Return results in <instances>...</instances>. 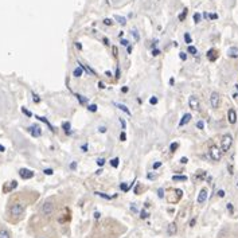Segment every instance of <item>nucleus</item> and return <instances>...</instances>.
<instances>
[{"instance_id":"obj_60","label":"nucleus","mask_w":238,"mask_h":238,"mask_svg":"<svg viewBox=\"0 0 238 238\" xmlns=\"http://www.w3.org/2000/svg\"><path fill=\"white\" fill-rule=\"evenodd\" d=\"M120 121H121V125H123V128H124V129H125V121H124V120H123V119H121V120H120Z\"/></svg>"},{"instance_id":"obj_51","label":"nucleus","mask_w":238,"mask_h":238,"mask_svg":"<svg viewBox=\"0 0 238 238\" xmlns=\"http://www.w3.org/2000/svg\"><path fill=\"white\" fill-rule=\"evenodd\" d=\"M180 163H182V164H186V163H187V157H182V159H180Z\"/></svg>"},{"instance_id":"obj_17","label":"nucleus","mask_w":238,"mask_h":238,"mask_svg":"<svg viewBox=\"0 0 238 238\" xmlns=\"http://www.w3.org/2000/svg\"><path fill=\"white\" fill-rule=\"evenodd\" d=\"M78 65H79V66L82 67V69H83V70H86V71L89 73V74H94V71H93V70H92V69L89 67V66H86V65H82L81 62H78Z\"/></svg>"},{"instance_id":"obj_11","label":"nucleus","mask_w":238,"mask_h":238,"mask_svg":"<svg viewBox=\"0 0 238 238\" xmlns=\"http://www.w3.org/2000/svg\"><path fill=\"white\" fill-rule=\"evenodd\" d=\"M167 233L169 234V236H175V234L177 233V226H176V223H169L168 225V229H167Z\"/></svg>"},{"instance_id":"obj_20","label":"nucleus","mask_w":238,"mask_h":238,"mask_svg":"<svg viewBox=\"0 0 238 238\" xmlns=\"http://www.w3.org/2000/svg\"><path fill=\"white\" fill-rule=\"evenodd\" d=\"M0 238H10V233L7 230H0Z\"/></svg>"},{"instance_id":"obj_40","label":"nucleus","mask_w":238,"mask_h":238,"mask_svg":"<svg viewBox=\"0 0 238 238\" xmlns=\"http://www.w3.org/2000/svg\"><path fill=\"white\" fill-rule=\"evenodd\" d=\"M149 102H151L152 105H156V104H157V97H152V98H151V101H149Z\"/></svg>"},{"instance_id":"obj_29","label":"nucleus","mask_w":238,"mask_h":238,"mask_svg":"<svg viewBox=\"0 0 238 238\" xmlns=\"http://www.w3.org/2000/svg\"><path fill=\"white\" fill-rule=\"evenodd\" d=\"M120 188L123 190V191H128V190H129V186L125 184V183H121V184H120Z\"/></svg>"},{"instance_id":"obj_3","label":"nucleus","mask_w":238,"mask_h":238,"mask_svg":"<svg viewBox=\"0 0 238 238\" xmlns=\"http://www.w3.org/2000/svg\"><path fill=\"white\" fill-rule=\"evenodd\" d=\"M210 157H211L213 160H221V157H222V151L218 147H215V145H213L211 148H210Z\"/></svg>"},{"instance_id":"obj_26","label":"nucleus","mask_w":238,"mask_h":238,"mask_svg":"<svg viewBox=\"0 0 238 238\" xmlns=\"http://www.w3.org/2000/svg\"><path fill=\"white\" fill-rule=\"evenodd\" d=\"M186 16H187V8H186V10L183 11V14L179 15V20H180V22H183V20L186 19Z\"/></svg>"},{"instance_id":"obj_55","label":"nucleus","mask_w":238,"mask_h":238,"mask_svg":"<svg viewBox=\"0 0 238 238\" xmlns=\"http://www.w3.org/2000/svg\"><path fill=\"white\" fill-rule=\"evenodd\" d=\"M227 210H230V211L233 213V206H231V203H227Z\"/></svg>"},{"instance_id":"obj_10","label":"nucleus","mask_w":238,"mask_h":238,"mask_svg":"<svg viewBox=\"0 0 238 238\" xmlns=\"http://www.w3.org/2000/svg\"><path fill=\"white\" fill-rule=\"evenodd\" d=\"M206 199H207V190L206 188H202L199 195H198V203H204Z\"/></svg>"},{"instance_id":"obj_6","label":"nucleus","mask_w":238,"mask_h":238,"mask_svg":"<svg viewBox=\"0 0 238 238\" xmlns=\"http://www.w3.org/2000/svg\"><path fill=\"white\" fill-rule=\"evenodd\" d=\"M188 105H190V108L194 109V110H199V106H200V104H199V100H198V97L195 96H191L188 98Z\"/></svg>"},{"instance_id":"obj_14","label":"nucleus","mask_w":238,"mask_h":238,"mask_svg":"<svg viewBox=\"0 0 238 238\" xmlns=\"http://www.w3.org/2000/svg\"><path fill=\"white\" fill-rule=\"evenodd\" d=\"M115 105H116V108H119V109H120V110H123L124 113H127L128 116H131V110H129V109H128L127 106H125V105H123V104H119V102H116Z\"/></svg>"},{"instance_id":"obj_33","label":"nucleus","mask_w":238,"mask_h":238,"mask_svg":"<svg viewBox=\"0 0 238 238\" xmlns=\"http://www.w3.org/2000/svg\"><path fill=\"white\" fill-rule=\"evenodd\" d=\"M157 196H159V198H163V196H164V190H163V188H159V190H157Z\"/></svg>"},{"instance_id":"obj_62","label":"nucleus","mask_w":238,"mask_h":238,"mask_svg":"<svg viewBox=\"0 0 238 238\" xmlns=\"http://www.w3.org/2000/svg\"><path fill=\"white\" fill-rule=\"evenodd\" d=\"M4 151H6V149H4V147H3L2 144H0V152H4Z\"/></svg>"},{"instance_id":"obj_54","label":"nucleus","mask_w":238,"mask_h":238,"mask_svg":"<svg viewBox=\"0 0 238 238\" xmlns=\"http://www.w3.org/2000/svg\"><path fill=\"white\" fill-rule=\"evenodd\" d=\"M75 46H77V48H78V50H81V48H82V46H81L79 42H75Z\"/></svg>"},{"instance_id":"obj_18","label":"nucleus","mask_w":238,"mask_h":238,"mask_svg":"<svg viewBox=\"0 0 238 238\" xmlns=\"http://www.w3.org/2000/svg\"><path fill=\"white\" fill-rule=\"evenodd\" d=\"M82 73H83V69L82 67H77L75 69V70H74V77H81V75H82Z\"/></svg>"},{"instance_id":"obj_8","label":"nucleus","mask_w":238,"mask_h":238,"mask_svg":"<svg viewBox=\"0 0 238 238\" xmlns=\"http://www.w3.org/2000/svg\"><path fill=\"white\" fill-rule=\"evenodd\" d=\"M28 132H30L34 137H39L40 135H42V129H40L38 125H31V127L28 128Z\"/></svg>"},{"instance_id":"obj_23","label":"nucleus","mask_w":238,"mask_h":238,"mask_svg":"<svg viewBox=\"0 0 238 238\" xmlns=\"http://www.w3.org/2000/svg\"><path fill=\"white\" fill-rule=\"evenodd\" d=\"M184 40H186V43H187L188 46H190V43L192 42V39H191V36H190L188 32H186V34H184Z\"/></svg>"},{"instance_id":"obj_16","label":"nucleus","mask_w":238,"mask_h":238,"mask_svg":"<svg viewBox=\"0 0 238 238\" xmlns=\"http://www.w3.org/2000/svg\"><path fill=\"white\" fill-rule=\"evenodd\" d=\"M115 19H116V22H119V23L121 24V26H124V24H125V23H127V19H125V18H124V16H120V15H116V16H115Z\"/></svg>"},{"instance_id":"obj_49","label":"nucleus","mask_w":238,"mask_h":238,"mask_svg":"<svg viewBox=\"0 0 238 238\" xmlns=\"http://www.w3.org/2000/svg\"><path fill=\"white\" fill-rule=\"evenodd\" d=\"M102 42H104V44H105V46H109V44H110V43H109V39H108V38H104V40H102Z\"/></svg>"},{"instance_id":"obj_39","label":"nucleus","mask_w":238,"mask_h":238,"mask_svg":"<svg viewBox=\"0 0 238 238\" xmlns=\"http://www.w3.org/2000/svg\"><path fill=\"white\" fill-rule=\"evenodd\" d=\"M77 97H78V100H79L82 104H86V102H88V98H82V97L78 96V94H77Z\"/></svg>"},{"instance_id":"obj_25","label":"nucleus","mask_w":238,"mask_h":238,"mask_svg":"<svg viewBox=\"0 0 238 238\" xmlns=\"http://www.w3.org/2000/svg\"><path fill=\"white\" fill-rule=\"evenodd\" d=\"M110 165H112V167H115V168L119 167V159H117V157L112 159V160H110Z\"/></svg>"},{"instance_id":"obj_34","label":"nucleus","mask_w":238,"mask_h":238,"mask_svg":"<svg viewBox=\"0 0 238 238\" xmlns=\"http://www.w3.org/2000/svg\"><path fill=\"white\" fill-rule=\"evenodd\" d=\"M88 109H89L90 112H97V105H89Z\"/></svg>"},{"instance_id":"obj_12","label":"nucleus","mask_w":238,"mask_h":238,"mask_svg":"<svg viewBox=\"0 0 238 238\" xmlns=\"http://www.w3.org/2000/svg\"><path fill=\"white\" fill-rule=\"evenodd\" d=\"M191 119H192L191 115H190V113H186V115L182 117V120H180V123H179V127H184L186 124L190 123V120H191Z\"/></svg>"},{"instance_id":"obj_48","label":"nucleus","mask_w":238,"mask_h":238,"mask_svg":"<svg viewBox=\"0 0 238 238\" xmlns=\"http://www.w3.org/2000/svg\"><path fill=\"white\" fill-rule=\"evenodd\" d=\"M218 195H219L221 198H223L225 196V191H223V190H219V191H218Z\"/></svg>"},{"instance_id":"obj_52","label":"nucleus","mask_w":238,"mask_h":238,"mask_svg":"<svg viewBox=\"0 0 238 238\" xmlns=\"http://www.w3.org/2000/svg\"><path fill=\"white\" fill-rule=\"evenodd\" d=\"M159 54H160V50H153V51H152V55H155V56L159 55Z\"/></svg>"},{"instance_id":"obj_5","label":"nucleus","mask_w":238,"mask_h":238,"mask_svg":"<svg viewBox=\"0 0 238 238\" xmlns=\"http://www.w3.org/2000/svg\"><path fill=\"white\" fill-rule=\"evenodd\" d=\"M219 102H221V97L217 92H213L211 96H210V104H211L213 108H218L219 106Z\"/></svg>"},{"instance_id":"obj_42","label":"nucleus","mask_w":238,"mask_h":238,"mask_svg":"<svg viewBox=\"0 0 238 238\" xmlns=\"http://www.w3.org/2000/svg\"><path fill=\"white\" fill-rule=\"evenodd\" d=\"M46 175H52V169H50V168H47V169H44L43 171Z\"/></svg>"},{"instance_id":"obj_1","label":"nucleus","mask_w":238,"mask_h":238,"mask_svg":"<svg viewBox=\"0 0 238 238\" xmlns=\"http://www.w3.org/2000/svg\"><path fill=\"white\" fill-rule=\"evenodd\" d=\"M24 203H22V202H18V203H15V204H12L11 206V209H10V213H11V215H14V217H19V215H22V214L24 213Z\"/></svg>"},{"instance_id":"obj_19","label":"nucleus","mask_w":238,"mask_h":238,"mask_svg":"<svg viewBox=\"0 0 238 238\" xmlns=\"http://www.w3.org/2000/svg\"><path fill=\"white\" fill-rule=\"evenodd\" d=\"M16 186H18V182H16V180H12V182H11V184H10V187H6L4 190H6V191H10V190H14Z\"/></svg>"},{"instance_id":"obj_45","label":"nucleus","mask_w":238,"mask_h":238,"mask_svg":"<svg viewBox=\"0 0 238 238\" xmlns=\"http://www.w3.org/2000/svg\"><path fill=\"white\" fill-rule=\"evenodd\" d=\"M160 165H161V163H160V161H156V163H153V168H159L160 167Z\"/></svg>"},{"instance_id":"obj_32","label":"nucleus","mask_w":238,"mask_h":238,"mask_svg":"<svg viewBox=\"0 0 238 238\" xmlns=\"http://www.w3.org/2000/svg\"><path fill=\"white\" fill-rule=\"evenodd\" d=\"M36 119H39L40 121H43V123H46V124L48 125V127H50V129H52V127H51V125H50V123H48V121H47L46 119H44V117H36Z\"/></svg>"},{"instance_id":"obj_56","label":"nucleus","mask_w":238,"mask_h":238,"mask_svg":"<svg viewBox=\"0 0 238 238\" xmlns=\"http://www.w3.org/2000/svg\"><path fill=\"white\" fill-rule=\"evenodd\" d=\"M81 149H82L83 152H86V149H88V145H86V144H85V145H82V147H81Z\"/></svg>"},{"instance_id":"obj_41","label":"nucleus","mask_w":238,"mask_h":238,"mask_svg":"<svg viewBox=\"0 0 238 238\" xmlns=\"http://www.w3.org/2000/svg\"><path fill=\"white\" fill-rule=\"evenodd\" d=\"M141 218H143V219H145V218L148 217V214H147V211H145V210H143V211H141V215H140Z\"/></svg>"},{"instance_id":"obj_4","label":"nucleus","mask_w":238,"mask_h":238,"mask_svg":"<svg viewBox=\"0 0 238 238\" xmlns=\"http://www.w3.org/2000/svg\"><path fill=\"white\" fill-rule=\"evenodd\" d=\"M52 211H54V204L48 200L44 202L42 206V214H44V215H51Z\"/></svg>"},{"instance_id":"obj_22","label":"nucleus","mask_w":238,"mask_h":238,"mask_svg":"<svg viewBox=\"0 0 238 238\" xmlns=\"http://www.w3.org/2000/svg\"><path fill=\"white\" fill-rule=\"evenodd\" d=\"M188 52H190V54H192V55H196V52H198L196 47H194V46L190 44V46H188Z\"/></svg>"},{"instance_id":"obj_47","label":"nucleus","mask_w":238,"mask_h":238,"mask_svg":"<svg viewBox=\"0 0 238 238\" xmlns=\"http://www.w3.org/2000/svg\"><path fill=\"white\" fill-rule=\"evenodd\" d=\"M98 131H100L101 133H105V132H106V127H100Z\"/></svg>"},{"instance_id":"obj_28","label":"nucleus","mask_w":238,"mask_h":238,"mask_svg":"<svg viewBox=\"0 0 238 238\" xmlns=\"http://www.w3.org/2000/svg\"><path fill=\"white\" fill-rule=\"evenodd\" d=\"M96 195H98V196H102V198H105V199H112V196H108V195H105V194H102V192H94Z\"/></svg>"},{"instance_id":"obj_2","label":"nucleus","mask_w":238,"mask_h":238,"mask_svg":"<svg viewBox=\"0 0 238 238\" xmlns=\"http://www.w3.org/2000/svg\"><path fill=\"white\" fill-rule=\"evenodd\" d=\"M231 144H233L231 135H229V133L223 135V137H222V152H227L230 147H231Z\"/></svg>"},{"instance_id":"obj_58","label":"nucleus","mask_w":238,"mask_h":238,"mask_svg":"<svg viewBox=\"0 0 238 238\" xmlns=\"http://www.w3.org/2000/svg\"><path fill=\"white\" fill-rule=\"evenodd\" d=\"M113 55H115V56L117 55V47H116V46L113 47Z\"/></svg>"},{"instance_id":"obj_37","label":"nucleus","mask_w":238,"mask_h":238,"mask_svg":"<svg viewBox=\"0 0 238 238\" xmlns=\"http://www.w3.org/2000/svg\"><path fill=\"white\" fill-rule=\"evenodd\" d=\"M196 127L199 128V129H203V127H204V123H203V121H198V123H196Z\"/></svg>"},{"instance_id":"obj_53","label":"nucleus","mask_w":238,"mask_h":238,"mask_svg":"<svg viewBox=\"0 0 238 238\" xmlns=\"http://www.w3.org/2000/svg\"><path fill=\"white\" fill-rule=\"evenodd\" d=\"M70 168H71V169H75V168H77V163H74V161H73V163L70 164Z\"/></svg>"},{"instance_id":"obj_31","label":"nucleus","mask_w":238,"mask_h":238,"mask_svg":"<svg viewBox=\"0 0 238 238\" xmlns=\"http://www.w3.org/2000/svg\"><path fill=\"white\" fill-rule=\"evenodd\" d=\"M22 112H23V113H24V115H26V116H28V117H31V116H32V113H31L30 110H27L26 108H22Z\"/></svg>"},{"instance_id":"obj_24","label":"nucleus","mask_w":238,"mask_h":238,"mask_svg":"<svg viewBox=\"0 0 238 238\" xmlns=\"http://www.w3.org/2000/svg\"><path fill=\"white\" fill-rule=\"evenodd\" d=\"M131 34H132V36H133V39H135L136 42H137V40L140 39V35H139V32H137L136 30H132V32H131Z\"/></svg>"},{"instance_id":"obj_30","label":"nucleus","mask_w":238,"mask_h":238,"mask_svg":"<svg viewBox=\"0 0 238 238\" xmlns=\"http://www.w3.org/2000/svg\"><path fill=\"white\" fill-rule=\"evenodd\" d=\"M194 20H195V23H199V20H200V14L199 12H196V14L194 15Z\"/></svg>"},{"instance_id":"obj_36","label":"nucleus","mask_w":238,"mask_h":238,"mask_svg":"<svg viewBox=\"0 0 238 238\" xmlns=\"http://www.w3.org/2000/svg\"><path fill=\"white\" fill-rule=\"evenodd\" d=\"M169 149H171L172 152H173V151H176V149H177V143H172V144H171V147H169Z\"/></svg>"},{"instance_id":"obj_13","label":"nucleus","mask_w":238,"mask_h":238,"mask_svg":"<svg viewBox=\"0 0 238 238\" xmlns=\"http://www.w3.org/2000/svg\"><path fill=\"white\" fill-rule=\"evenodd\" d=\"M227 54L230 58H238V47H230Z\"/></svg>"},{"instance_id":"obj_9","label":"nucleus","mask_w":238,"mask_h":238,"mask_svg":"<svg viewBox=\"0 0 238 238\" xmlns=\"http://www.w3.org/2000/svg\"><path fill=\"white\" fill-rule=\"evenodd\" d=\"M227 120H229V123L230 124H236V121H237V113L234 109H229V112H227Z\"/></svg>"},{"instance_id":"obj_21","label":"nucleus","mask_w":238,"mask_h":238,"mask_svg":"<svg viewBox=\"0 0 238 238\" xmlns=\"http://www.w3.org/2000/svg\"><path fill=\"white\" fill-rule=\"evenodd\" d=\"M172 179L175 180V182H176V180H183V182H186V180H187V176H184V175H180V176H179V175H175V176L172 177Z\"/></svg>"},{"instance_id":"obj_35","label":"nucleus","mask_w":238,"mask_h":238,"mask_svg":"<svg viewBox=\"0 0 238 238\" xmlns=\"http://www.w3.org/2000/svg\"><path fill=\"white\" fill-rule=\"evenodd\" d=\"M112 19H109V18H106V19H104V24H106V26H112Z\"/></svg>"},{"instance_id":"obj_38","label":"nucleus","mask_w":238,"mask_h":238,"mask_svg":"<svg viewBox=\"0 0 238 238\" xmlns=\"http://www.w3.org/2000/svg\"><path fill=\"white\" fill-rule=\"evenodd\" d=\"M97 164H98L100 167H102V165L105 164V159H98V160H97Z\"/></svg>"},{"instance_id":"obj_63","label":"nucleus","mask_w":238,"mask_h":238,"mask_svg":"<svg viewBox=\"0 0 238 238\" xmlns=\"http://www.w3.org/2000/svg\"><path fill=\"white\" fill-rule=\"evenodd\" d=\"M94 217H96V218H100V213H94Z\"/></svg>"},{"instance_id":"obj_7","label":"nucleus","mask_w":238,"mask_h":238,"mask_svg":"<svg viewBox=\"0 0 238 238\" xmlns=\"http://www.w3.org/2000/svg\"><path fill=\"white\" fill-rule=\"evenodd\" d=\"M19 175H20V177H23V179H31V177L34 176V172H32L31 169L22 168V169H19Z\"/></svg>"},{"instance_id":"obj_46","label":"nucleus","mask_w":238,"mask_h":238,"mask_svg":"<svg viewBox=\"0 0 238 238\" xmlns=\"http://www.w3.org/2000/svg\"><path fill=\"white\" fill-rule=\"evenodd\" d=\"M120 139H121V141H125V139H127V136H125V132H123L120 135Z\"/></svg>"},{"instance_id":"obj_27","label":"nucleus","mask_w":238,"mask_h":238,"mask_svg":"<svg viewBox=\"0 0 238 238\" xmlns=\"http://www.w3.org/2000/svg\"><path fill=\"white\" fill-rule=\"evenodd\" d=\"M63 129H65V132H66V133H70V124L65 123L63 124Z\"/></svg>"},{"instance_id":"obj_44","label":"nucleus","mask_w":238,"mask_h":238,"mask_svg":"<svg viewBox=\"0 0 238 238\" xmlns=\"http://www.w3.org/2000/svg\"><path fill=\"white\" fill-rule=\"evenodd\" d=\"M32 97H34V102H39V101H40V100H39V97L36 96L35 93H32Z\"/></svg>"},{"instance_id":"obj_50","label":"nucleus","mask_w":238,"mask_h":238,"mask_svg":"<svg viewBox=\"0 0 238 238\" xmlns=\"http://www.w3.org/2000/svg\"><path fill=\"white\" fill-rule=\"evenodd\" d=\"M121 44H123V46H128L129 42H128V40H125V39H123V40H121Z\"/></svg>"},{"instance_id":"obj_15","label":"nucleus","mask_w":238,"mask_h":238,"mask_svg":"<svg viewBox=\"0 0 238 238\" xmlns=\"http://www.w3.org/2000/svg\"><path fill=\"white\" fill-rule=\"evenodd\" d=\"M207 58H209L210 61H215V59H217V51H215V50H209Z\"/></svg>"},{"instance_id":"obj_43","label":"nucleus","mask_w":238,"mask_h":238,"mask_svg":"<svg viewBox=\"0 0 238 238\" xmlns=\"http://www.w3.org/2000/svg\"><path fill=\"white\" fill-rule=\"evenodd\" d=\"M180 59H182V61H186V59H187V55H186V52H180Z\"/></svg>"},{"instance_id":"obj_59","label":"nucleus","mask_w":238,"mask_h":238,"mask_svg":"<svg viewBox=\"0 0 238 238\" xmlns=\"http://www.w3.org/2000/svg\"><path fill=\"white\" fill-rule=\"evenodd\" d=\"M121 90H123V92H124V93H127V92H128V90H129V89H128V88H127V86H124V88H123V89H121Z\"/></svg>"},{"instance_id":"obj_61","label":"nucleus","mask_w":238,"mask_h":238,"mask_svg":"<svg viewBox=\"0 0 238 238\" xmlns=\"http://www.w3.org/2000/svg\"><path fill=\"white\" fill-rule=\"evenodd\" d=\"M195 222H196L195 219H192L191 222H190V226H194V225H195Z\"/></svg>"},{"instance_id":"obj_57","label":"nucleus","mask_w":238,"mask_h":238,"mask_svg":"<svg viewBox=\"0 0 238 238\" xmlns=\"http://www.w3.org/2000/svg\"><path fill=\"white\" fill-rule=\"evenodd\" d=\"M210 18H211V19H217L218 15H217V14H211V15H210Z\"/></svg>"}]
</instances>
